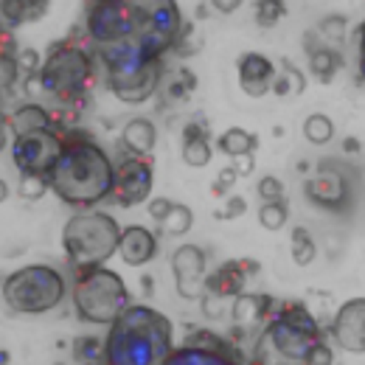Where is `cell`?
Masks as SVG:
<instances>
[{"instance_id": "cell-1", "label": "cell", "mask_w": 365, "mask_h": 365, "mask_svg": "<svg viewBox=\"0 0 365 365\" xmlns=\"http://www.w3.org/2000/svg\"><path fill=\"white\" fill-rule=\"evenodd\" d=\"M191 26H182V14L175 0L140 3L138 31L118 46L98 48L107 71V85L124 104H143L160 88L163 59L172 48H182Z\"/></svg>"}, {"instance_id": "cell-2", "label": "cell", "mask_w": 365, "mask_h": 365, "mask_svg": "<svg viewBox=\"0 0 365 365\" xmlns=\"http://www.w3.org/2000/svg\"><path fill=\"white\" fill-rule=\"evenodd\" d=\"M48 182L62 202L73 208H93L113 197L115 163L91 135L65 133V149L51 169Z\"/></svg>"}, {"instance_id": "cell-3", "label": "cell", "mask_w": 365, "mask_h": 365, "mask_svg": "<svg viewBox=\"0 0 365 365\" xmlns=\"http://www.w3.org/2000/svg\"><path fill=\"white\" fill-rule=\"evenodd\" d=\"M172 351V320L152 307H130L115 323H110L104 365H163Z\"/></svg>"}, {"instance_id": "cell-4", "label": "cell", "mask_w": 365, "mask_h": 365, "mask_svg": "<svg viewBox=\"0 0 365 365\" xmlns=\"http://www.w3.org/2000/svg\"><path fill=\"white\" fill-rule=\"evenodd\" d=\"M320 343H326V337L315 315L301 301H278L253 346L250 365H309Z\"/></svg>"}, {"instance_id": "cell-5", "label": "cell", "mask_w": 365, "mask_h": 365, "mask_svg": "<svg viewBox=\"0 0 365 365\" xmlns=\"http://www.w3.org/2000/svg\"><path fill=\"white\" fill-rule=\"evenodd\" d=\"M96 82V59L73 37H65L48 48V56L40 68V88L62 104L85 101Z\"/></svg>"}, {"instance_id": "cell-6", "label": "cell", "mask_w": 365, "mask_h": 365, "mask_svg": "<svg viewBox=\"0 0 365 365\" xmlns=\"http://www.w3.org/2000/svg\"><path fill=\"white\" fill-rule=\"evenodd\" d=\"M121 230L124 228H118L115 217L104 211L73 214L62 230V247H65L68 264L73 270L104 267V262L118 253Z\"/></svg>"}, {"instance_id": "cell-7", "label": "cell", "mask_w": 365, "mask_h": 365, "mask_svg": "<svg viewBox=\"0 0 365 365\" xmlns=\"http://www.w3.org/2000/svg\"><path fill=\"white\" fill-rule=\"evenodd\" d=\"M130 289L121 281V275L107 267L76 270L73 281V309L85 323H115L130 309Z\"/></svg>"}, {"instance_id": "cell-8", "label": "cell", "mask_w": 365, "mask_h": 365, "mask_svg": "<svg viewBox=\"0 0 365 365\" xmlns=\"http://www.w3.org/2000/svg\"><path fill=\"white\" fill-rule=\"evenodd\" d=\"M65 289L68 287L59 270L48 264H29L6 275L3 301L17 315H43L62 304Z\"/></svg>"}, {"instance_id": "cell-9", "label": "cell", "mask_w": 365, "mask_h": 365, "mask_svg": "<svg viewBox=\"0 0 365 365\" xmlns=\"http://www.w3.org/2000/svg\"><path fill=\"white\" fill-rule=\"evenodd\" d=\"M140 23V3L130 0H98L88 3L85 29L96 48H110L127 43L138 31Z\"/></svg>"}, {"instance_id": "cell-10", "label": "cell", "mask_w": 365, "mask_h": 365, "mask_svg": "<svg viewBox=\"0 0 365 365\" xmlns=\"http://www.w3.org/2000/svg\"><path fill=\"white\" fill-rule=\"evenodd\" d=\"M65 149V133L59 130H43L29 133L11 140V160L20 175H43L48 178L56 166L59 155Z\"/></svg>"}, {"instance_id": "cell-11", "label": "cell", "mask_w": 365, "mask_h": 365, "mask_svg": "<svg viewBox=\"0 0 365 365\" xmlns=\"http://www.w3.org/2000/svg\"><path fill=\"white\" fill-rule=\"evenodd\" d=\"M152 194V160L140 155H127L115 163V188H113V202L121 208H133L146 202Z\"/></svg>"}, {"instance_id": "cell-12", "label": "cell", "mask_w": 365, "mask_h": 365, "mask_svg": "<svg viewBox=\"0 0 365 365\" xmlns=\"http://www.w3.org/2000/svg\"><path fill=\"white\" fill-rule=\"evenodd\" d=\"M307 200L318 208H326V211H343L351 200V185H349V178L346 172L337 166V160H323L315 172V178H309L307 185Z\"/></svg>"}, {"instance_id": "cell-13", "label": "cell", "mask_w": 365, "mask_h": 365, "mask_svg": "<svg viewBox=\"0 0 365 365\" xmlns=\"http://www.w3.org/2000/svg\"><path fill=\"white\" fill-rule=\"evenodd\" d=\"M205 264L208 256L202 247L197 245H180L172 256V273H175V284L178 292L185 301H197L205 295Z\"/></svg>"}, {"instance_id": "cell-14", "label": "cell", "mask_w": 365, "mask_h": 365, "mask_svg": "<svg viewBox=\"0 0 365 365\" xmlns=\"http://www.w3.org/2000/svg\"><path fill=\"white\" fill-rule=\"evenodd\" d=\"M331 337L340 349L351 354H365V298H351L334 312Z\"/></svg>"}, {"instance_id": "cell-15", "label": "cell", "mask_w": 365, "mask_h": 365, "mask_svg": "<svg viewBox=\"0 0 365 365\" xmlns=\"http://www.w3.org/2000/svg\"><path fill=\"white\" fill-rule=\"evenodd\" d=\"M262 270L259 262L253 259H236V262H225L220 264L214 273L205 281V292L214 298H239L245 292V284L250 275H256Z\"/></svg>"}, {"instance_id": "cell-16", "label": "cell", "mask_w": 365, "mask_h": 365, "mask_svg": "<svg viewBox=\"0 0 365 365\" xmlns=\"http://www.w3.org/2000/svg\"><path fill=\"white\" fill-rule=\"evenodd\" d=\"M275 65L264 53H245L239 59V85L253 98H262L273 91Z\"/></svg>"}, {"instance_id": "cell-17", "label": "cell", "mask_w": 365, "mask_h": 365, "mask_svg": "<svg viewBox=\"0 0 365 365\" xmlns=\"http://www.w3.org/2000/svg\"><path fill=\"white\" fill-rule=\"evenodd\" d=\"M275 307H278V301L270 298V295H247V292H242L230 304V318L236 323V334H245L259 323H267L273 318Z\"/></svg>"}, {"instance_id": "cell-18", "label": "cell", "mask_w": 365, "mask_h": 365, "mask_svg": "<svg viewBox=\"0 0 365 365\" xmlns=\"http://www.w3.org/2000/svg\"><path fill=\"white\" fill-rule=\"evenodd\" d=\"M158 253V239L155 233L143 225H127L121 230V242H118V256L124 259V264L140 267L149 264Z\"/></svg>"}, {"instance_id": "cell-19", "label": "cell", "mask_w": 365, "mask_h": 365, "mask_svg": "<svg viewBox=\"0 0 365 365\" xmlns=\"http://www.w3.org/2000/svg\"><path fill=\"white\" fill-rule=\"evenodd\" d=\"M163 365H247L239 351H211L202 346L182 343L172 351V357Z\"/></svg>"}, {"instance_id": "cell-20", "label": "cell", "mask_w": 365, "mask_h": 365, "mask_svg": "<svg viewBox=\"0 0 365 365\" xmlns=\"http://www.w3.org/2000/svg\"><path fill=\"white\" fill-rule=\"evenodd\" d=\"M9 124H11V133L14 138L29 135V133H43V130H53V118L46 107L40 104H23L17 107L11 115H9Z\"/></svg>"}, {"instance_id": "cell-21", "label": "cell", "mask_w": 365, "mask_h": 365, "mask_svg": "<svg viewBox=\"0 0 365 365\" xmlns=\"http://www.w3.org/2000/svg\"><path fill=\"white\" fill-rule=\"evenodd\" d=\"M121 140H124L130 155L149 158V152L155 149V140H158V130H155V124L149 118H133V121L124 124Z\"/></svg>"}, {"instance_id": "cell-22", "label": "cell", "mask_w": 365, "mask_h": 365, "mask_svg": "<svg viewBox=\"0 0 365 365\" xmlns=\"http://www.w3.org/2000/svg\"><path fill=\"white\" fill-rule=\"evenodd\" d=\"M48 0H3L0 3V14H3V29L6 26H23V23H34L48 14Z\"/></svg>"}, {"instance_id": "cell-23", "label": "cell", "mask_w": 365, "mask_h": 365, "mask_svg": "<svg viewBox=\"0 0 365 365\" xmlns=\"http://www.w3.org/2000/svg\"><path fill=\"white\" fill-rule=\"evenodd\" d=\"M217 146H220V152L222 155H228V158H242V155H253L256 152V146H259V138L250 135L247 130H242V127H230L225 130L220 140H217Z\"/></svg>"}, {"instance_id": "cell-24", "label": "cell", "mask_w": 365, "mask_h": 365, "mask_svg": "<svg viewBox=\"0 0 365 365\" xmlns=\"http://www.w3.org/2000/svg\"><path fill=\"white\" fill-rule=\"evenodd\" d=\"M340 62H343V56L334 48H318V51L309 53V71H312V76L318 79L320 85H329L334 79Z\"/></svg>"}, {"instance_id": "cell-25", "label": "cell", "mask_w": 365, "mask_h": 365, "mask_svg": "<svg viewBox=\"0 0 365 365\" xmlns=\"http://www.w3.org/2000/svg\"><path fill=\"white\" fill-rule=\"evenodd\" d=\"M315 256H318V245H315V239L309 236V230L307 228L292 230V262H295L298 267H307V264L315 262Z\"/></svg>"}, {"instance_id": "cell-26", "label": "cell", "mask_w": 365, "mask_h": 365, "mask_svg": "<svg viewBox=\"0 0 365 365\" xmlns=\"http://www.w3.org/2000/svg\"><path fill=\"white\" fill-rule=\"evenodd\" d=\"M281 68H284V73H275V79H273L275 96H295V93H301L307 88L304 73H301L292 62H281Z\"/></svg>"}, {"instance_id": "cell-27", "label": "cell", "mask_w": 365, "mask_h": 365, "mask_svg": "<svg viewBox=\"0 0 365 365\" xmlns=\"http://www.w3.org/2000/svg\"><path fill=\"white\" fill-rule=\"evenodd\" d=\"M304 138H307L309 143H315V146L329 143V140L334 138V124H331V118L323 115V113H312V115L304 121Z\"/></svg>"}, {"instance_id": "cell-28", "label": "cell", "mask_w": 365, "mask_h": 365, "mask_svg": "<svg viewBox=\"0 0 365 365\" xmlns=\"http://www.w3.org/2000/svg\"><path fill=\"white\" fill-rule=\"evenodd\" d=\"M289 220V208H287V200H273V202H264L259 208V222L262 228L267 230H281Z\"/></svg>"}, {"instance_id": "cell-29", "label": "cell", "mask_w": 365, "mask_h": 365, "mask_svg": "<svg viewBox=\"0 0 365 365\" xmlns=\"http://www.w3.org/2000/svg\"><path fill=\"white\" fill-rule=\"evenodd\" d=\"M73 357L82 365H104V343L96 337L73 340Z\"/></svg>"}, {"instance_id": "cell-30", "label": "cell", "mask_w": 365, "mask_h": 365, "mask_svg": "<svg viewBox=\"0 0 365 365\" xmlns=\"http://www.w3.org/2000/svg\"><path fill=\"white\" fill-rule=\"evenodd\" d=\"M191 222H194L191 208H188V205H180V202H175L172 214L160 222V230H166V236H182V233L191 230Z\"/></svg>"}, {"instance_id": "cell-31", "label": "cell", "mask_w": 365, "mask_h": 365, "mask_svg": "<svg viewBox=\"0 0 365 365\" xmlns=\"http://www.w3.org/2000/svg\"><path fill=\"white\" fill-rule=\"evenodd\" d=\"M182 160L194 169L211 163V143L208 140H182Z\"/></svg>"}, {"instance_id": "cell-32", "label": "cell", "mask_w": 365, "mask_h": 365, "mask_svg": "<svg viewBox=\"0 0 365 365\" xmlns=\"http://www.w3.org/2000/svg\"><path fill=\"white\" fill-rule=\"evenodd\" d=\"M51 188L48 178L43 175H20V185H17V194L29 202H37L40 197H46V191Z\"/></svg>"}, {"instance_id": "cell-33", "label": "cell", "mask_w": 365, "mask_h": 365, "mask_svg": "<svg viewBox=\"0 0 365 365\" xmlns=\"http://www.w3.org/2000/svg\"><path fill=\"white\" fill-rule=\"evenodd\" d=\"M346 17L343 14H326L323 20H320L318 26V34L320 37H326L329 43H340L343 37H346Z\"/></svg>"}, {"instance_id": "cell-34", "label": "cell", "mask_w": 365, "mask_h": 365, "mask_svg": "<svg viewBox=\"0 0 365 365\" xmlns=\"http://www.w3.org/2000/svg\"><path fill=\"white\" fill-rule=\"evenodd\" d=\"M20 65H17V56H0V85H3V96L14 91L17 79H20Z\"/></svg>"}, {"instance_id": "cell-35", "label": "cell", "mask_w": 365, "mask_h": 365, "mask_svg": "<svg viewBox=\"0 0 365 365\" xmlns=\"http://www.w3.org/2000/svg\"><path fill=\"white\" fill-rule=\"evenodd\" d=\"M284 11H287V9H284V3H278V0H262V3H256V20H259L262 26H273Z\"/></svg>"}, {"instance_id": "cell-36", "label": "cell", "mask_w": 365, "mask_h": 365, "mask_svg": "<svg viewBox=\"0 0 365 365\" xmlns=\"http://www.w3.org/2000/svg\"><path fill=\"white\" fill-rule=\"evenodd\" d=\"M259 197L264 200V202H273V200H284V182L273 178V175H267V178H262L259 180Z\"/></svg>"}, {"instance_id": "cell-37", "label": "cell", "mask_w": 365, "mask_h": 365, "mask_svg": "<svg viewBox=\"0 0 365 365\" xmlns=\"http://www.w3.org/2000/svg\"><path fill=\"white\" fill-rule=\"evenodd\" d=\"M17 65H20V71L23 73H37L40 76V68H43V59H40V53L34 51V48H23L20 53H17Z\"/></svg>"}, {"instance_id": "cell-38", "label": "cell", "mask_w": 365, "mask_h": 365, "mask_svg": "<svg viewBox=\"0 0 365 365\" xmlns=\"http://www.w3.org/2000/svg\"><path fill=\"white\" fill-rule=\"evenodd\" d=\"M245 211H247V200L239 197V194H233V197L228 194V200H225V211H220L217 217H220V220H236V217H242Z\"/></svg>"}, {"instance_id": "cell-39", "label": "cell", "mask_w": 365, "mask_h": 365, "mask_svg": "<svg viewBox=\"0 0 365 365\" xmlns=\"http://www.w3.org/2000/svg\"><path fill=\"white\" fill-rule=\"evenodd\" d=\"M182 140H211V127H208L205 121L194 118V121H188V124H185V130H182Z\"/></svg>"}, {"instance_id": "cell-40", "label": "cell", "mask_w": 365, "mask_h": 365, "mask_svg": "<svg viewBox=\"0 0 365 365\" xmlns=\"http://www.w3.org/2000/svg\"><path fill=\"white\" fill-rule=\"evenodd\" d=\"M172 208H175V202H172V200L158 197V200H152V202H149V217H152V220L160 225V222H163V220L172 214Z\"/></svg>"}, {"instance_id": "cell-41", "label": "cell", "mask_w": 365, "mask_h": 365, "mask_svg": "<svg viewBox=\"0 0 365 365\" xmlns=\"http://www.w3.org/2000/svg\"><path fill=\"white\" fill-rule=\"evenodd\" d=\"M236 178H239V175H236V169H233V166H225V169L220 172V178H217V182H214V194H217V197L228 194L230 185L236 182Z\"/></svg>"}, {"instance_id": "cell-42", "label": "cell", "mask_w": 365, "mask_h": 365, "mask_svg": "<svg viewBox=\"0 0 365 365\" xmlns=\"http://www.w3.org/2000/svg\"><path fill=\"white\" fill-rule=\"evenodd\" d=\"M331 363H334V354H331L329 343L315 346V351H312V357H309V365H331Z\"/></svg>"}, {"instance_id": "cell-43", "label": "cell", "mask_w": 365, "mask_h": 365, "mask_svg": "<svg viewBox=\"0 0 365 365\" xmlns=\"http://www.w3.org/2000/svg\"><path fill=\"white\" fill-rule=\"evenodd\" d=\"M20 51L14 48V34L9 29L0 31V56H17Z\"/></svg>"}, {"instance_id": "cell-44", "label": "cell", "mask_w": 365, "mask_h": 365, "mask_svg": "<svg viewBox=\"0 0 365 365\" xmlns=\"http://www.w3.org/2000/svg\"><path fill=\"white\" fill-rule=\"evenodd\" d=\"M230 166L236 169V175H239V178H247V175H253V169H256L253 155H242V158H236V163H230Z\"/></svg>"}, {"instance_id": "cell-45", "label": "cell", "mask_w": 365, "mask_h": 365, "mask_svg": "<svg viewBox=\"0 0 365 365\" xmlns=\"http://www.w3.org/2000/svg\"><path fill=\"white\" fill-rule=\"evenodd\" d=\"M211 6H217V11H222V14H230V11H236L242 3H239V0H230V3L228 0H214Z\"/></svg>"}, {"instance_id": "cell-46", "label": "cell", "mask_w": 365, "mask_h": 365, "mask_svg": "<svg viewBox=\"0 0 365 365\" xmlns=\"http://www.w3.org/2000/svg\"><path fill=\"white\" fill-rule=\"evenodd\" d=\"M360 76L365 79V23L360 29Z\"/></svg>"}, {"instance_id": "cell-47", "label": "cell", "mask_w": 365, "mask_h": 365, "mask_svg": "<svg viewBox=\"0 0 365 365\" xmlns=\"http://www.w3.org/2000/svg\"><path fill=\"white\" fill-rule=\"evenodd\" d=\"M185 93H188V88H185V82H175V85H172V88H169V96H172V98H182V96H185Z\"/></svg>"}, {"instance_id": "cell-48", "label": "cell", "mask_w": 365, "mask_h": 365, "mask_svg": "<svg viewBox=\"0 0 365 365\" xmlns=\"http://www.w3.org/2000/svg\"><path fill=\"white\" fill-rule=\"evenodd\" d=\"M357 149H360L357 138H346V152H357Z\"/></svg>"}]
</instances>
